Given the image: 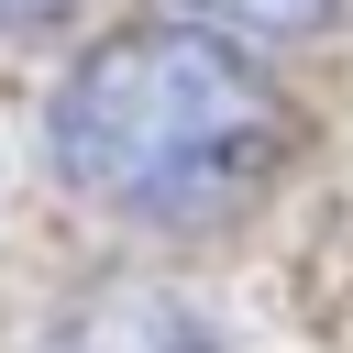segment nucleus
<instances>
[{
	"mask_svg": "<svg viewBox=\"0 0 353 353\" xmlns=\"http://www.w3.org/2000/svg\"><path fill=\"white\" fill-rule=\"evenodd\" d=\"M276 154H287L276 77L199 22H121L44 99V165L66 176V199L132 232H210L254 210Z\"/></svg>",
	"mask_w": 353,
	"mask_h": 353,
	"instance_id": "nucleus-1",
	"label": "nucleus"
},
{
	"mask_svg": "<svg viewBox=\"0 0 353 353\" xmlns=\"http://www.w3.org/2000/svg\"><path fill=\"white\" fill-rule=\"evenodd\" d=\"M44 353H221V331L199 309H176L165 287H110V298L66 309Z\"/></svg>",
	"mask_w": 353,
	"mask_h": 353,
	"instance_id": "nucleus-2",
	"label": "nucleus"
},
{
	"mask_svg": "<svg viewBox=\"0 0 353 353\" xmlns=\"http://www.w3.org/2000/svg\"><path fill=\"white\" fill-rule=\"evenodd\" d=\"M176 22H199V33H232V44L254 55V44L331 33V22H342V0H176Z\"/></svg>",
	"mask_w": 353,
	"mask_h": 353,
	"instance_id": "nucleus-3",
	"label": "nucleus"
},
{
	"mask_svg": "<svg viewBox=\"0 0 353 353\" xmlns=\"http://www.w3.org/2000/svg\"><path fill=\"white\" fill-rule=\"evenodd\" d=\"M77 0H0V33H44V22H66Z\"/></svg>",
	"mask_w": 353,
	"mask_h": 353,
	"instance_id": "nucleus-4",
	"label": "nucleus"
}]
</instances>
